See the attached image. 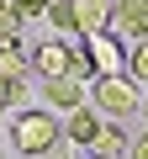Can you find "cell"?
Here are the masks:
<instances>
[{
  "mask_svg": "<svg viewBox=\"0 0 148 159\" xmlns=\"http://www.w3.org/2000/svg\"><path fill=\"white\" fill-rule=\"evenodd\" d=\"M58 143H63V127H58L53 111H21L11 122V148L21 159H48Z\"/></svg>",
  "mask_w": 148,
  "mask_h": 159,
  "instance_id": "cell-1",
  "label": "cell"
},
{
  "mask_svg": "<svg viewBox=\"0 0 148 159\" xmlns=\"http://www.w3.org/2000/svg\"><path fill=\"white\" fill-rule=\"evenodd\" d=\"M90 101H95V111L106 117V122H122V117H132L137 111V85L127 74H106V80H95V90H90Z\"/></svg>",
  "mask_w": 148,
  "mask_h": 159,
  "instance_id": "cell-2",
  "label": "cell"
},
{
  "mask_svg": "<svg viewBox=\"0 0 148 159\" xmlns=\"http://www.w3.org/2000/svg\"><path fill=\"white\" fill-rule=\"evenodd\" d=\"M122 53H127V43H122L116 32H95V37H85V48H80V58L90 64V80L122 74Z\"/></svg>",
  "mask_w": 148,
  "mask_h": 159,
  "instance_id": "cell-3",
  "label": "cell"
},
{
  "mask_svg": "<svg viewBox=\"0 0 148 159\" xmlns=\"http://www.w3.org/2000/svg\"><path fill=\"white\" fill-rule=\"evenodd\" d=\"M27 64L42 74V85H48V80H74V48L58 43V37H48L37 53H27Z\"/></svg>",
  "mask_w": 148,
  "mask_h": 159,
  "instance_id": "cell-4",
  "label": "cell"
},
{
  "mask_svg": "<svg viewBox=\"0 0 148 159\" xmlns=\"http://www.w3.org/2000/svg\"><path fill=\"white\" fill-rule=\"evenodd\" d=\"M111 32L127 43H148V0H111Z\"/></svg>",
  "mask_w": 148,
  "mask_h": 159,
  "instance_id": "cell-5",
  "label": "cell"
},
{
  "mask_svg": "<svg viewBox=\"0 0 148 159\" xmlns=\"http://www.w3.org/2000/svg\"><path fill=\"white\" fill-rule=\"evenodd\" d=\"M69 6H74V32L80 37L111 32V0H69Z\"/></svg>",
  "mask_w": 148,
  "mask_h": 159,
  "instance_id": "cell-6",
  "label": "cell"
},
{
  "mask_svg": "<svg viewBox=\"0 0 148 159\" xmlns=\"http://www.w3.org/2000/svg\"><path fill=\"white\" fill-rule=\"evenodd\" d=\"M42 96H48V111H80V106H90V90L80 85V80H48L42 85Z\"/></svg>",
  "mask_w": 148,
  "mask_h": 159,
  "instance_id": "cell-7",
  "label": "cell"
},
{
  "mask_svg": "<svg viewBox=\"0 0 148 159\" xmlns=\"http://www.w3.org/2000/svg\"><path fill=\"white\" fill-rule=\"evenodd\" d=\"M58 127H63V143H80V148H90V143H95V133H101V122H95V106L69 111Z\"/></svg>",
  "mask_w": 148,
  "mask_h": 159,
  "instance_id": "cell-8",
  "label": "cell"
},
{
  "mask_svg": "<svg viewBox=\"0 0 148 159\" xmlns=\"http://www.w3.org/2000/svg\"><path fill=\"white\" fill-rule=\"evenodd\" d=\"M127 148H132V138L122 133V122H101V133H95L90 154H95V159H122Z\"/></svg>",
  "mask_w": 148,
  "mask_h": 159,
  "instance_id": "cell-9",
  "label": "cell"
},
{
  "mask_svg": "<svg viewBox=\"0 0 148 159\" xmlns=\"http://www.w3.org/2000/svg\"><path fill=\"white\" fill-rule=\"evenodd\" d=\"M27 80V53L21 43H0V85H21Z\"/></svg>",
  "mask_w": 148,
  "mask_h": 159,
  "instance_id": "cell-10",
  "label": "cell"
},
{
  "mask_svg": "<svg viewBox=\"0 0 148 159\" xmlns=\"http://www.w3.org/2000/svg\"><path fill=\"white\" fill-rule=\"evenodd\" d=\"M122 74L132 80V85H148V43H127V53H122Z\"/></svg>",
  "mask_w": 148,
  "mask_h": 159,
  "instance_id": "cell-11",
  "label": "cell"
},
{
  "mask_svg": "<svg viewBox=\"0 0 148 159\" xmlns=\"http://www.w3.org/2000/svg\"><path fill=\"white\" fill-rule=\"evenodd\" d=\"M48 21H53L58 43L63 37H80V32H74V6H69V0H53V6H48Z\"/></svg>",
  "mask_w": 148,
  "mask_h": 159,
  "instance_id": "cell-12",
  "label": "cell"
},
{
  "mask_svg": "<svg viewBox=\"0 0 148 159\" xmlns=\"http://www.w3.org/2000/svg\"><path fill=\"white\" fill-rule=\"evenodd\" d=\"M6 6H11V11L21 16V27H27V21H37V16H48V6H53V0H6Z\"/></svg>",
  "mask_w": 148,
  "mask_h": 159,
  "instance_id": "cell-13",
  "label": "cell"
},
{
  "mask_svg": "<svg viewBox=\"0 0 148 159\" xmlns=\"http://www.w3.org/2000/svg\"><path fill=\"white\" fill-rule=\"evenodd\" d=\"M0 43H21V16L11 6H0Z\"/></svg>",
  "mask_w": 148,
  "mask_h": 159,
  "instance_id": "cell-14",
  "label": "cell"
},
{
  "mask_svg": "<svg viewBox=\"0 0 148 159\" xmlns=\"http://www.w3.org/2000/svg\"><path fill=\"white\" fill-rule=\"evenodd\" d=\"M127 154H132V159H148V133H143V138H137V143H132Z\"/></svg>",
  "mask_w": 148,
  "mask_h": 159,
  "instance_id": "cell-15",
  "label": "cell"
},
{
  "mask_svg": "<svg viewBox=\"0 0 148 159\" xmlns=\"http://www.w3.org/2000/svg\"><path fill=\"white\" fill-rule=\"evenodd\" d=\"M6 106H11V85H0V122H6Z\"/></svg>",
  "mask_w": 148,
  "mask_h": 159,
  "instance_id": "cell-16",
  "label": "cell"
},
{
  "mask_svg": "<svg viewBox=\"0 0 148 159\" xmlns=\"http://www.w3.org/2000/svg\"><path fill=\"white\" fill-rule=\"evenodd\" d=\"M137 117H143V122H148V96H143V101H137Z\"/></svg>",
  "mask_w": 148,
  "mask_h": 159,
  "instance_id": "cell-17",
  "label": "cell"
},
{
  "mask_svg": "<svg viewBox=\"0 0 148 159\" xmlns=\"http://www.w3.org/2000/svg\"><path fill=\"white\" fill-rule=\"evenodd\" d=\"M0 6H6V0H0Z\"/></svg>",
  "mask_w": 148,
  "mask_h": 159,
  "instance_id": "cell-18",
  "label": "cell"
},
{
  "mask_svg": "<svg viewBox=\"0 0 148 159\" xmlns=\"http://www.w3.org/2000/svg\"><path fill=\"white\" fill-rule=\"evenodd\" d=\"M90 159H95V154H90Z\"/></svg>",
  "mask_w": 148,
  "mask_h": 159,
  "instance_id": "cell-19",
  "label": "cell"
}]
</instances>
